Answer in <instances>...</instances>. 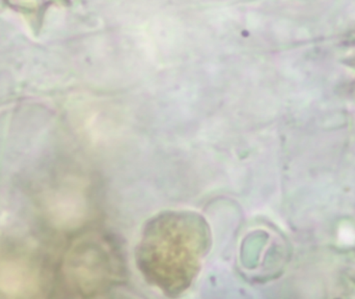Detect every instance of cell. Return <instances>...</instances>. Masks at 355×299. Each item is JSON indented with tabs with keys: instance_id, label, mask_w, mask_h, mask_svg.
<instances>
[{
	"instance_id": "obj_1",
	"label": "cell",
	"mask_w": 355,
	"mask_h": 299,
	"mask_svg": "<svg viewBox=\"0 0 355 299\" xmlns=\"http://www.w3.org/2000/svg\"><path fill=\"white\" fill-rule=\"evenodd\" d=\"M210 244V229L202 215L160 213L144 228L137 266L148 283L168 296H179L196 281Z\"/></svg>"
},
{
	"instance_id": "obj_2",
	"label": "cell",
	"mask_w": 355,
	"mask_h": 299,
	"mask_svg": "<svg viewBox=\"0 0 355 299\" xmlns=\"http://www.w3.org/2000/svg\"><path fill=\"white\" fill-rule=\"evenodd\" d=\"M35 279L31 269L18 261L0 262V289L4 292L33 291Z\"/></svg>"
}]
</instances>
